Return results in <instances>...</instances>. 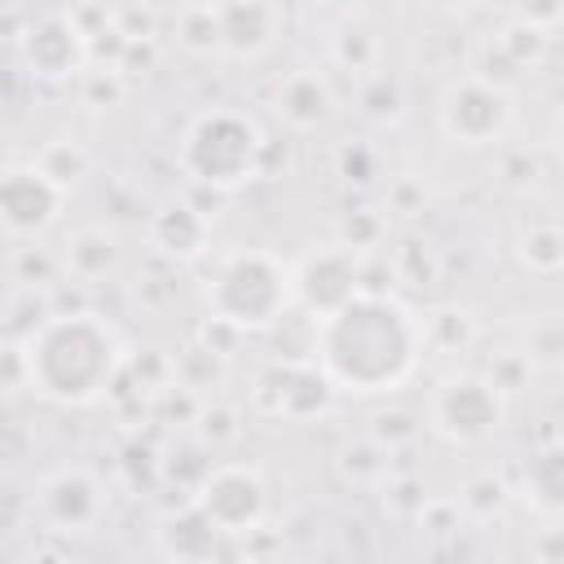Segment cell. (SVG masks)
Listing matches in <instances>:
<instances>
[{
	"mask_svg": "<svg viewBox=\"0 0 564 564\" xmlns=\"http://www.w3.org/2000/svg\"><path fill=\"white\" fill-rule=\"evenodd\" d=\"M516 494L533 511L564 520V436H555V441H546V445H538V449L524 454Z\"/></svg>",
	"mask_w": 564,
	"mask_h": 564,
	"instance_id": "cell-17",
	"label": "cell"
},
{
	"mask_svg": "<svg viewBox=\"0 0 564 564\" xmlns=\"http://www.w3.org/2000/svg\"><path fill=\"white\" fill-rule=\"evenodd\" d=\"M13 48L22 53V66L44 84H66L88 70V40L79 35V26L70 22L66 9L35 13L22 26Z\"/></svg>",
	"mask_w": 564,
	"mask_h": 564,
	"instance_id": "cell-9",
	"label": "cell"
},
{
	"mask_svg": "<svg viewBox=\"0 0 564 564\" xmlns=\"http://www.w3.org/2000/svg\"><path fill=\"white\" fill-rule=\"evenodd\" d=\"M291 291H295V308L322 326L326 317L361 300V256L344 251L339 242L313 247L291 264Z\"/></svg>",
	"mask_w": 564,
	"mask_h": 564,
	"instance_id": "cell-8",
	"label": "cell"
},
{
	"mask_svg": "<svg viewBox=\"0 0 564 564\" xmlns=\"http://www.w3.org/2000/svg\"><path fill=\"white\" fill-rule=\"evenodd\" d=\"M330 401L335 383L322 375L317 361H269L251 388V405L269 419H313L326 414Z\"/></svg>",
	"mask_w": 564,
	"mask_h": 564,
	"instance_id": "cell-10",
	"label": "cell"
},
{
	"mask_svg": "<svg viewBox=\"0 0 564 564\" xmlns=\"http://www.w3.org/2000/svg\"><path fill=\"white\" fill-rule=\"evenodd\" d=\"M264 150L269 141L247 110L212 106L189 119L176 159H181V172L194 181V189L234 194L247 181L264 176Z\"/></svg>",
	"mask_w": 564,
	"mask_h": 564,
	"instance_id": "cell-3",
	"label": "cell"
},
{
	"mask_svg": "<svg viewBox=\"0 0 564 564\" xmlns=\"http://www.w3.org/2000/svg\"><path fill=\"white\" fill-rule=\"evenodd\" d=\"M507 423V392L485 370H454L427 397V427L449 445H485Z\"/></svg>",
	"mask_w": 564,
	"mask_h": 564,
	"instance_id": "cell-5",
	"label": "cell"
},
{
	"mask_svg": "<svg viewBox=\"0 0 564 564\" xmlns=\"http://www.w3.org/2000/svg\"><path fill=\"white\" fill-rule=\"evenodd\" d=\"M115 26L128 40H159V9H150V4H115Z\"/></svg>",
	"mask_w": 564,
	"mask_h": 564,
	"instance_id": "cell-40",
	"label": "cell"
},
{
	"mask_svg": "<svg viewBox=\"0 0 564 564\" xmlns=\"http://www.w3.org/2000/svg\"><path fill=\"white\" fill-rule=\"evenodd\" d=\"M53 185H62L66 194L93 172V154L79 145V141H66V137H57V141H48V145H40L35 150V159H31Z\"/></svg>",
	"mask_w": 564,
	"mask_h": 564,
	"instance_id": "cell-23",
	"label": "cell"
},
{
	"mask_svg": "<svg viewBox=\"0 0 564 564\" xmlns=\"http://www.w3.org/2000/svg\"><path fill=\"white\" fill-rule=\"evenodd\" d=\"M529 361H564V317H542L524 339Z\"/></svg>",
	"mask_w": 564,
	"mask_h": 564,
	"instance_id": "cell-38",
	"label": "cell"
},
{
	"mask_svg": "<svg viewBox=\"0 0 564 564\" xmlns=\"http://www.w3.org/2000/svg\"><path fill=\"white\" fill-rule=\"evenodd\" d=\"M66 198L70 194L62 185H53L31 159L9 163L0 172V225L9 238H40L44 229H53Z\"/></svg>",
	"mask_w": 564,
	"mask_h": 564,
	"instance_id": "cell-12",
	"label": "cell"
},
{
	"mask_svg": "<svg viewBox=\"0 0 564 564\" xmlns=\"http://www.w3.org/2000/svg\"><path fill=\"white\" fill-rule=\"evenodd\" d=\"M225 379V357L207 352L203 344H189L176 352V383L189 388V392H207Z\"/></svg>",
	"mask_w": 564,
	"mask_h": 564,
	"instance_id": "cell-28",
	"label": "cell"
},
{
	"mask_svg": "<svg viewBox=\"0 0 564 564\" xmlns=\"http://www.w3.org/2000/svg\"><path fill=\"white\" fill-rule=\"evenodd\" d=\"M379 57H383V40L375 35V26L348 18L335 35H330V62L357 79H370L379 75Z\"/></svg>",
	"mask_w": 564,
	"mask_h": 564,
	"instance_id": "cell-20",
	"label": "cell"
},
{
	"mask_svg": "<svg viewBox=\"0 0 564 564\" xmlns=\"http://www.w3.org/2000/svg\"><path fill=\"white\" fill-rule=\"evenodd\" d=\"M172 40L181 53L220 62L225 57V26H220V4H181L172 13Z\"/></svg>",
	"mask_w": 564,
	"mask_h": 564,
	"instance_id": "cell-19",
	"label": "cell"
},
{
	"mask_svg": "<svg viewBox=\"0 0 564 564\" xmlns=\"http://www.w3.org/2000/svg\"><path fill=\"white\" fill-rule=\"evenodd\" d=\"M383 507L392 516H423L427 511V489L419 476H388L383 480Z\"/></svg>",
	"mask_w": 564,
	"mask_h": 564,
	"instance_id": "cell-33",
	"label": "cell"
},
{
	"mask_svg": "<svg viewBox=\"0 0 564 564\" xmlns=\"http://www.w3.org/2000/svg\"><path fill=\"white\" fill-rule=\"evenodd\" d=\"M198 432H203V441H212V445L234 441V436H238V410H234V405H225V401H203Z\"/></svg>",
	"mask_w": 564,
	"mask_h": 564,
	"instance_id": "cell-39",
	"label": "cell"
},
{
	"mask_svg": "<svg viewBox=\"0 0 564 564\" xmlns=\"http://www.w3.org/2000/svg\"><path fill=\"white\" fill-rule=\"evenodd\" d=\"M414 432H419V423H414V414H405V410H379V414L370 419V441H379L388 454L401 449L405 441H414Z\"/></svg>",
	"mask_w": 564,
	"mask_h": 564,
	"instance_id": "cell-36",
	"label": "cell"
},
{
	"mask_svg": "<svg viewBox=\"0 0 564 564\" xmlns=\"http://www.w3.org/2000/svg\"><path fill=\"white\" fill-rule=\"evenodd\" d=\"M516 260L538 273V278H551L564 269V225L555 220H533L516 234Z\"/></svg>",
	"mask_w": 564,
	"mask_h": 564,
	"instance_id": "cell-21",
	"label": "cell"
},
{
	"mask_svg": "<svg viewBox=\"0 0 564 564\" xmlns=\"http://www.w3.org/2000/svg\"><path fill=\"white\" fill-rule=\"evenodd\" d=\"M123 269V247L110 229L93 225V229H75L62 247V273L79 286H97V282H110L115 273Z\"/></svg>",
	"mask_w": 564,
	"mask_h": 564,
	"instance_id": "cell-16",
	"label": "cell"
},
{
	"mask_svg": "<svg viewBox=\"0 0 564 564\" xmlns=\"http://www.w3.org/2000/svg\"><path fill=\"white\" fill-rule=\"evenodd\" d=\"M427 203H432V194H427L423 176H414V172H401V176H392V181L383 185V216L419 220V216L427 212Z\"/></svg>",
	"mask_w": 564,
	"mask_h": 564,
	"instance_id": "cell-29",
	"label": "cell"
},
{
	"mask_svg": "<svg viewBox=\"0 0 564 564\" xmlns=\"http://www.w3.org/2000/svg\"><path fill=\"white\" fill-rule=\"evenodd\" d=\"M220 542H225V533L194 502L159 524V546H163V555L172 564H212L216 551H220Z\"/></svg>",
	"mask_w": 564,
	"mask_h": 564,
	"instance_id": "cell-18",
	"label": "cell"
},
{
	"mask_svg": "<svg viewBox=\"0 0 564 564\" xmlns=\"http://www.w3.org/2000/svg\"><path fill=\"white\" fill-rule=\"evenodd\" d=\"M529 551H533V564H564V520L538 529L533 542H529Z\"/></svg>",
	"mask_w": 564,
	"mask_h": 564,
	"instance_id": "cell-43",
	"label": "cell"
},
{
	"mask_svg": "<svg viewBox=\"0 0 564 564\" xmlns=\"http://www.w3.org/2000/svg\"><path fill=\"white\" fill-rule=\"evenodd\" d=\"M106 485L84 471V467H62L53 476L40 480L35 489V516L44 529L53 533H66V538H79V533H93L106 516Z\"/></svg>",
	"mask_w": 564,
	"mask_h": 564,
	"instance_id": "cell-11",
	"label": "cell"
},
{
	"mask_svg": "<svg viewBox=\"0 0 564 564\" xmlns=\"http://www.w3.org/2000/svg\"><path fill=\"white\" fill-rule=\"evenodd\" d=\"M150 247L172 264H194L212 247V216L194 198H172L150 220Z\"/></svg>",
	"mask_w": 564,
	"mask_h": 564,
	"instance_id": "cell-14",
	"label": "cell"
},
{
	"mask_svg": "<svg viewBox=\"0 0 564 564\" xmlns=\"http://www.w3.org/2000/svg\"><path fill=\"white\" fill-rule=\"evenodd\" d=\"M388 449L379 445V441H357V445H344V454H339V476L348 480V485H379V480H388Z\"/></svg>",
	"mask_w": 564,
	"mask_h": 564,
	"instance_id": "cell-27",
	"label": "cell"
},
{
	"mask_svg": "<svg viewBox=\"0 0 564 564\" xmlns=\"http://www.w3.org/2000/svg\"><path fill=\"white\" fill-rule=\"evenodd\" d=\"M150 410H154L163 423H198L203 401H198V392H189V388L172 383V388H163V392L150 401Z\"/></svg>",
	"mask_w": 564,
	"mask_h": 564,
	"instance_id": "cell-35",
	"label": "cell"
},
{
	"mask_svg": "<svg viewBox=\"0 0 564 564\" xmlns=\"http://www.w3.org/2000/svg\"><path fill=\"white\" fill-rule=\"evenodd\" d=\"M516 123V93L480 75H458L436 101V128L463 150H489Z\"/></svg>",
	"mask_w": 564,
	"mask_h": 564,
	"instance_id": "cell-6",
	"label": "cell"
},
{
	"mask_svg": "<svg viewBox=\"0 0 564 564\" xmlns=\"http://www.w3.org/2000/svg\"><path fill=\"white\" fill-rule=\"evenodd\" d=\"M62 269V256H48L44 247H18L13 251V282L26 286V291H40L57 278Z\"/></svg>",
	"mask_w": 564,
	"mask_h": 564,
	"instance_id": "cell-32",
	"label": "cell"
},
{
	"mask_svg": "<svg viewBox=\"0 0 564 564\" xmlns=\"http://www.w3.org/2000/svg\"><path fill=\"white\" fill-rule=\"evenodd\" d=\"M335 242L352 256H379L383 242H388V216L375 212V207H357V212H344L339 225H335Z\"/></svg>",
	"mask_w": 564,
	"mask_h": 564,
	"instance_id": "cell-24",
	"label": "cell"
},
{
	"mask_svg": "<svg viewBox=\"0 0 564 564\" xmlns=\"http://www.w3.org/2000/svg\"><path fill=\"white\" fill-rule=\"evenodd\" d=\"M511 18L533 26V31H542V35H551L555 26H564V4H520V9H511Z\"/></svg>",
	"mask_w": 564,
	"mask_h": 564,
	"instance_id": "cell-44",
	"label": "cell"
},
{
	"mask_svg": "<svg viewBox=\"0 0 564 564\" xmlns=\"http://www.w3.org/2000/svg\"><path fill=\"white\" fill-rule=\"evenodd\" d=\"M291 308V264L264 247L225 256L207 278V317H220L242 335H269Z\"/></svg>",
	"mask_w": 564,
	"mask_h": 564,
	"instance_id": "cell-4",
	"label": "cell"
},
{
	"mask_svg": "<svg viewBox=\"0 0 564 564\" xmlns=\"http://www.w3.org/2000/svg\"><path fill=\"white\" fill-rule=\"evenodd\" d=\"M154 62H159V40H132V44H128V57H123V66H119V75H123V79H137V75H145Z\"/></svg>",
	"mask_w": 564,
	"mask_h": 564,
	"instance_id": "cell-45",
	"label": "cell"
},
{
	"mask_svg": "<svg viewBox=\"0 0 564 564\" xmlns=\"http://www.w3.org/2000/svg\"><path fill=\"white\" fill-rule=\"evenodd\" d=\"M194 507L225 538H251L269 520V485L251 463H216L203 471L194 489Z\"/></svg>",
	"mask_w": 564,
	"mask_h": 564,
	"instance_id": "cell-7",
	"label": "cell"
},
{
	"mask_svg": "<svg viewBox=\"0 0 564 564\" xmlns=\"http://www.w3.org/2000/svg\"><path fill=\"white\" fill-rule=\"evenodd\" d=\"M247 564H291L286 555H247Z\"/></svg>",
	"mask_w": 564,
	"mask_h": 564,
	"instance_id": "cell-47",
	"label": "cell"
},
{
	"mask_svg": "<svg viewBox=\"0 0 564 564\" xmlns=\"http://www.w3.org/2000/svg\"><path fill=\"white\" fill-rule=\"evenodd\" d=\"M335 163H339V176L352 181V185H370V181L379 176V154H375L370 145H361V141L339 145V150H335Z\"/></svg>",
	"mask_w": 564,
	"mask_h": 564,
	"instance_id": "cell-37",
	"label": "cell"
},
{
	"mask_svg": "<svg viewBox=\"0 0 564 564\" xmlns=\"http://www.w3.org/2000/svg\"><path fill=\"white\" fill-rule=\"evenodd\" d=\"M551 145H555V154H560V163H564V106H560V115H555V123H551Z\"/></svg>",
	"mask_w": 564,
	"mask_h": 564,
	"instance_id": "cell-46",
	"label": "cell"
},
{
	"mask_svg": "<svg viewBox=\"0 0 564 564\" xmlns=\"http://www.w3.org/2000/svg\"><path fill=\"white\" fill-rule=\"evenodd\" d=\"M357 110H361L370 123H397L401 110H405V88H401V79L388 75V70L361 79V88H357Z\"/></svg>",
	"mask_w": 564,
	"mask_h": 564,
	"instance_id": "cell-25",
	"label": "cell"
},
{
	"mask_svg": "<svg viewBox=\"0 0 564 564\" xmlns=\"http://www.w3.org/2000/svg\"><path fill=\"white\" fill-rule=\"evenodd\" d=\"M392 264H397V278H401V282H414V286H423V282L436 278V260H432L427 242H419V238H405V242L392 251Z\"/></svg>",
	"mask_w": 564,
	"mask_h": 564,
	"instance_id": "cell-34",
	"label": "cell"
},
{
	"mask_svg": "<svg viewBox=\"0 0 564 564\" xmlns=\"http://www.w3.org/2000/svg\"><path fill=\"white\" fill-rule=\"evenodd\" d=\"M31 392L53 405H93L110 397L128 370L123 335L93 308H70L44 317L22 335Z\"/></svg>",
	"mask_w": 564,
	"mask_h": 564,
	"instance_id": "cell-2",
	"label": "cell"
},
{
	"mask_svg": "<svg viewBox=\"0 0 564 564\" xmlns=\"http://www.w3.org/2000/svg\"><path fill=\"white\" fill-rule=\"evenodd\" d=\"M480 326L471 317V308L463 304H436L423 313V339L432 352H467L476 344Z\"/></svg>",
	"mask_w": 564,
	"mask_h": 564,
	"instance_id": "cell-22",
	"label": "cell"
},
{
	"mask_svg": "<svg viewBox=\"0 0 564 564\" xmlns=\"http://www.w3.org/2000/svg\"><path fill=\"white\" fill-rule=\"evenodd\" d=\"M273 115L291 128V132H317L335 119V88L326 79V70L317 66H300L291 70L278 93H273Z\"/></svg>",
	"mask_w": 564,
	"mask_h": 564,
	"instance_id": "cell-15",
	"label": "cell"
},
{
	"mask_svg": "<svg viewBox=\"0 0 564 564\" xmlns=\"http://www.w3.org/2000/svg\"><path fill=\"white\" fill-rule=\"evenodd\" d=\"M128 84H132V79H123L119 70H97V66H88V70L75 79V93H79V101H84L88 110H110V106L123 101Z\"/></svg>",
	"mask_w": 564,
	"mask_h": 564,
	"instance_id": "cell-30",
	"label": "cell"
},
{
	"mask_svg": "<svg viewBox=\"0 0 564 564\" xmlns=\"http://www.w3.org/2000/svg\"><path fill=\"white\" fill-rule=\"evenodd\" d=\"M507 502H511V489H507V480H498L494 471H480V476H471V480L463 485V507H467L471 516H480V520L498 516Z\"/></svg>",
	"mask_w": 564,
	"mask_h": 564,
	"instance_id": "cell-31",
	"label": "cell"
},
{
	"mask_svg": "<svg viewBox=\"0 0 564 564\" xmlns=\"http://www.w3.org/2000/svg\"><path fill=\"white\" fill-rule=\"evenodd\" d=\"M494 40H498V48L520 66V75L533 70V66L546 57V44H551V35H542V31L524 26V22H516L511 13H507V22L494 31Z\"/></svg>",
	"mask_w": 564,
	"mask_h": 564,
	"instance_id": "cell-26",
	"label": "cell"
},
{
	"mask_svg": "<svg viewBox=\"0 0 564 564\" xmlns=\"http://www.w3.org/2000/svg\"><path fill=\"white\" fill-rule=\"evenodd\" d=\"M225 26V62H260L286 31V9L264 0H234L220 4Z\"/></svg>",
	"mask_w": 564,
	"mask_h": 564,
	"instance_id": "cell-13",
	"label": "cell"
},
{
	"mask_svg": "<svg viewBox=\"0 0 564 564\" xmlns=\"http://www.w3.org/2000/svg\"><path fill=\"white\" fill-rule=\"evenodd\" d=\"M242 339H247V335H242V330H234V326H229V322H220V317H203V326L194 330V344H203L207 352H216V357H225V361L238 352V344H242Z\"/></svg>",
	"mask_w": 564,
	"mask_h": 564,
	"instance_id": "cell-41",
	"label": "cell"
},
{
	"mask_svg": "<svg viewBox=\"0 0 564 564\" xmlns=\"http://www.w3.org/2000/svg\"><path fill=\"white\" fill-rule=\"evenodd\" d=\"M423 317L401 295H361L317 326V366L335 392L388 397L423 361Z\"/></svg>",
	"mask_w": 564,
	"mask_h": 564,
	"instance_id": "cell-1",
	"label": "cell"
},
{
	"mask_svg": "<svg viewBox=\"0 0 564 564\" xmlns=\"http://www.w3.org/2000/svg\"><path fill=\"white\" fill-rule=\"evenodd\" d=\"M529 370H533V361H529V352H498L494 357V366L485 370L502 392H516L524 379H529Z\"/></svg>",
	"mask_w": 564,
	"mask_h": 564,
	"instance_id": "cell-42",
	"label": "cell"
}]
</instances>
